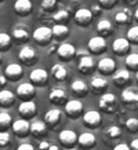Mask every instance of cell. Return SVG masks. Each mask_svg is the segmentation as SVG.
<instances>
[{"label":"cell","mask_w":138,"mask_h":150,"mask_svg":"<svg viewBox=\"0 0 138 150\" xmlns=\"http://www.w3.org/2000/svg\"><path fill=\"white\" fill-rule=\"evenodd\" d=\"M127 39H129V41L138 43V25H135V26L129 29V32H127Z\"/></svg>","instance_id":"39"},{"label":"cell","mask_w":138,"mask_h":150,"mask_svg":"<svg viewBox=\"0 0 138 150\" xmlns=\"http://www.w3.org/2000/svg\"><path fill=\"white\" fill-rule=\"evenodd\" d=\"M10 141H11V135H10L9 132L7 131L0 132V146H1V147H4V146L9 145Z\"/></svg>","instance_id":"41"},{"label":"cell","mask_w":138,"mask_h":150,"mask_svg":"<svg viewBox=\"0 0 138 150\" xmlns=\"http://www.w3.org/2000/svg\"><path fill=\"white\" fill-rule=\"evenodd\" d=\"M113 150H131V147H130V145H126V143H117L113 146Z\"/></svg>","instance_id":"43"},{"label":"cell","mask_w":138,"mask_h":150,"mask_svg":"<svg viewBox=\"0 0 138 150\" xmlns=\"http://www.w3.org/2000/svg\"><path fill=\"white\" fill-rule=\"evenodd\" d=\"M48 150H60V149H58V146H57V145H51Z\"/></svg>","instance_id":"50"},{"label":"cell","mask_w":138,"mask_h":150,"mask_svg":"<svg viewBox=\"0 0 138 150\" xmlns=\"http://www.w3.org/2000/svg\"><path fill=\"white\" fill-rule=\"evenodd\" d=\"M33 40L36 41L37 44H41V46H44L47 43H50L51 39H53V29L47 26H39L37 29H35V32H33Z\"/></svg>","instance_id":"3"},{"label":"cell","mask_w":138,"mask_h":150,"mask_svg":"<svg viewBox=\"0 0 138 150\" xmlns=\"http://www.w3.org/2000/svg\"><path fill=\"white\" fill-rule=\"evenodd\" d=\"M112 80H113V83H115L117 87L126 86V84L130 81V72L127 69H119V70H116V72L113 73Z\"/></svg>","instance_id":"23"},{"label":"cell","mask_w":138,"mask_h":150,"mask_svg":"<svg viewBox=\"0 0 138 150\" xmlns=\"http://www.w3.org/2000/svg\"><path fill=\"white\" fill-rule=\"evenodd\" d=\"M14 13L21 15V17H26L29 14L32 13V1L31 0H17L13 6Z\"/></svg>","instance_id":"15"},{"label":"cell","mask_w":138,"mask_h":150,"mask_svg":"<svg viewBox=\"0 0 138 150\" xmlns=\"http://www.w3.org/2000/svg\"><path fill=\"white\" fill-rule=\"evenodd\" d=\"M29 79H31V83L33 86H46L47 80H48V73L44 69L36 68L31 72Z\"/></svg>","instance_id":"8"},{"label":"cell","mask_w":138,"mask_h":150,"mask_svg":"<svg viewBox=\"0 0 138 150\" xmlns=\"http://www.w3.org/2000/svg\"><path fill=\"white\" fill-rule=\"evenodd\" d=\"M116 3H117V0H98V4L106 10H110Z\"/></svg>","instance_id":"42"},{"label":"cell","mask_w":138,"mask_h":150,"mask_svg":"<svg viewBox=\"0 0 138 150\" xmlns=\"http://www.w3.org/2000/svg\"><path fill=\"white\" fill-rule=\"evenodd\" d=\"M6 76L11 80H18L22 76V66L19 64H10L6 68Z\"/></svg>","instance_id":"30"},{"label":"cell","mask_w":138,"mask_h":150,"mask_svg":"<svg viewBox=\"0 0 138 150\" xmlns=\"http://www.w3.org/2000/svg\"><path fill=\"white\" fill-rule=\"evenodd\" d=\"M115 68H116V64L115 61L109 57H105V58H101L100 62H98V70L104 74H109V73L115 72Z\"/></svg>","instance_id":"25"},{"label":"cell","mask_w":138,"mask_h":150,"mask_svg":"<svg viewBox=\"0 0 138 150\" xmlns=\"http://www.w3.org/2000/svg\"><path fill=\"white\" fill-rule=\"evenodd\" d=\"M15 100V95L9 90H1L0 91V105L3 108H10Z\"/></svg>","instance_id":"31"},{"label":"cell","mask_w":138,"mask_h":150,"mask_svg":"<svg viewBox=\"0 0 138 150\" xmlns=\"http://www.w3.org/2000/svg\"><path fill=\"white\" fill-rule=\"evenodd\" d=\"M122 100L130 109H138V90L134 87L124 88L122 91Z\"/></svg>","instance_id":"2"},{"label":"cell","mask_w":138,"mask_h":150,"mask_svg":"<svg viewBox=\"0 0 138 150\" xmlns=\"http://www.w3.org/2000/svg\"><path fill=\"white\" fill-rule=\"evenodd\" d=\"M53 19L55 21V23H62V25H65V22L69 21V13L66 10H60V11H57V13L54 14Z\"/></svg>","instance_id":"35"},{"label":"cell","mask_w":138,"mask_h":150,"mask_svg":"<svg viewBox=\"0 0 138 150\" xmlns=\"http://www.w3.org/2000/svg\"><path fill=\"white\" fill-rule=\"evenodd\" d=\"M126 128H127V131L129 132H137L138 131V118L137 117H130L126 120V123H124Z\"/></svg>","instance_id":"37"},{"label":"cell","mask_w":138,"mask_h":150,"mask_svg":"<svg viewBox=\"0 0 138 150\" xmlns=\"http://www.w3.org/2000/svg\"><path fill=\"white\" fill-rule=\"evenodd\" d=\"M18 58L21 59L25 65H33L37 58V55H36L35 48H32V47H29V46H23L22 48H21V51H19Z\"/></svg>","instance_id":"16"},{"label":"cell","mask_w":138,"mask_h":150,"mask_svg":"<svg viewBox=\"0 0 138 150\" xmlns=\"http://www.w3.org/2000/svg\"><path fill=\"white\" fill-rule=\"evenodd\" d=\"M126 65L130 69H138V54L133 52V54L127 55L126 57Z\"/></svg>","instance_id":"38"},{"label":"cell","mask_w":138,"mask_h":150,"mask_svg":"<svg viewBox=\"0 0 138 150\" xmlns=\"http://www.w3.org/2000/svg\"><path fill=\"white\" fill-rule=\"evenodd\" d=\"M122 137V129L117 125H109L104 131V142H106L108 145H113L119 141V138Z\"/></svg>","instance_id":"13"},{"label":"cell","mask_w":138,"mask_h":150,"mask_svg":"<svg viewBox=\"0 0 138 150\" xmlns=\"http://www.w3.org/2000/svg\"><path fill=\"white\" fill-rule=\"evenodd\" d=\"M76 48H75L70 43H62L60 46L57 47V55H58V58L62 59V61H69V59H72L76 55Z\"/></svg>","instance_id":"9"},{"label":"cell","mask_w":138,"mask_h":150,"mask_svg":"<svg viewBox=\"0 0 138 150\" xmlns=\"http://www.w3.org/2000/svg\"><path fill=\"white\" fill-rule=\"evenodd\" d=\"M51 143L47 141H40V143H39V150H48L50 149Z\"/></svg>","instance_id":"44"},{"label":"cell","mask_w":138,"mask_h":150,"mask_svg":"<svg viewBox=\"0 0 138 150\" xmlns=\"http://www.w3.org/2000/svg\"><path fill=\"white\" fill-rule=\"evenodd\" d=\"M70 90L76 96H86L88 92V86L83 80H75L70 84Z\"/></svg>","instance_id":"29"},{"label":"cell","mask_w":138,"mask_h":150,"mask_svg":"<svg viewBox=\"0 0 138 150\" xmlns=\"http://www.w3.org/2000/svg\"><path fill=\"white\" fill-rule=\"evenodd\" d=\"M95 68V64H94V59H92L91 55H86V57H82L79 58V64H78V69L84 74H88L91 73Z\"/></svg>","instance_id":"21"},{"label":"cell","mask_w":138,"mask_h":150,"mask_svg":"<svg viewBox=\"0 0 138 150\" xmlns=\"http://www.w3.org/2000/svg\"><path fill=\"white\" fill-rule=\"evenodd\" d=\"M131 18H133V13H131V10L127 8V7L123 10H120V11H117V13L115 14V21L117 25H127V23H130Z\"/></svg>","instance_id":"28"},{"label":"cell","mask_w":138,"mask_h":150,"mask_svg":"<svg viewBox=\"0 0 138 150\" xmlns=\"http://www.w3.org/2000/svg\"><path fill=\"white\" fill-rule=\"evenodd\" d=\"M51 29H53V35L55 37H58V39H64L65 36H68V33H69L68 26L62 25V23H55Z\"/></svg>","instance_id":"33"},{"label":"cell","mask_w":138,"mask_h":150,"mask_svg":"<svg viewBox=\"0 0 138 150\" xmlns=\"http://www.w3.org/2000/svg\"><path fill=\"white\" fill-rule=\"evenodd\" d=\"M134 18H135V19H137V21H138V8H137V11L134 13Z\"/></svg>","instance_id":"51"},{"label":"cell","mask_w":138,"mask_h":150,"mask_svg":"<svg viewBox=\"0 0 138 150\" xmlns=\"http://www.w3.org/2000/svg\"><path fill=\"white\" fill-rule=\"evenodd\" d=\"M17 150H35V147L31 143H21Z\"/></svg>","instance_id":"46"},{"label":"cell","mask_w":138,"mask_h":150,"mask_svg":"<svg viewBox=\"0 0 138 150\" xmlns=\"http://www.w3.org/2000/svg\"><path fill=\"white\" fill-rule=\"evenodd\" d=\"M98 105H100V109L102 112H105V113H113L117 109V98L113 94H110V92H105L104 95H101Z\"/></svg>","instance_id":"1"},{"label":"cell","mask_w":138,"mask_h":150,"mask_svg":"<svg viewBox=\"0 0 138 150\" xmlns=\"http://www.w3.org/2000/svg\"><path fill=\"white\" fill-rule=\"evenodd\" d=\"M47 131H48V125L46 124V121L37 120V121H33L31 124V134H32L33 137L39 138V139L44 137L47 134Z\"/></svg>","instance_id":"22"},{"label":"cell","mask_w":138,"mask_h":150,"mask_svg":"<svg viewBox=\"0 0 138 150\" xmlns=\"http://www.w3.org/2000/svg\"><path fill=\"white\" fill-rule=\"evenodd\" d=\"M57 6V0H41V8L43 11H53Z\"/></svg>","instance_id":"40"},{"label":"cell","mask_w":138,"mask_h":150,"mask_svg":"<svg viewBox=\"0 0 138 150\" xmlns=\"http://www.w3.org/2000/svg\"><path fill=\"white\" fill-rule=\"evenodd\" d=\"M66 99H68V95H66L65 90H62V88H54V90H51L50 95H48V100L53 105H64L68 102Z\"/></svg>","instance_id":"18"},{"label":"cell","mask_w":138,"mask_h":150,"mask_svg":"<svg viewBox=\"0 0 138 150\" xmlns=\"http://www.w3.org/2000/svg\"><path fill=\"white\" fill-rule=\"evenodd\" d=\"M101 11H102V7L100 4H94L91 7V13H92V15L95 17V15H98V14H101Z\"/></svg>","instance_id":"45"},{"label":"cell","mask_w":138,"mask_h":150,"mask_svg":"<svg viewBox=\"0 0 138 150\" xmlns=\"http://www.w3.org/2000/svg\"><path fill=\"white\" fill-rule=\"evenodd\" d=\"M97 32H98L100 36L108 37L113 33V25L108 19H101L100 22L97 23Z\"/></svg>","instance_id":"26"},{"label":"cell","mask_w":138,"mask_h":150,"mask_svg":"<svg viewBox=\"0 0 138 150\" xmlns=\"http://www.w3.org/2000/svg\"><path fill=\"white\" fill-rule=\"evenodd\" d=\"M10 47H11V36L1 32L0 33V48L1 51H7Z\"/></svg>","instance_id":"36"},{"label":"cell","mask_w":138,"mask_h":150,"mask_svg":"<svg viewBox=\"0 0 138 150\" xmlns=\"http://www.w3.org/2000/svg\"><path fill=\"white\" fill-rule=\"evenodd\" d=\"M51 76L57 81H64L68 77V69L65 68V65H62V64H55L51 68Z\"/></svg>","instance_id":"27"},{"label":"cell","mask_w":138,"mask_h":150,"mask_svg":"<svg viewBox=\"0 0 138 150\" xmlns=\"http://www.w3.org/2000/svg\"><path fill=\"white\" fill-rule=\"evenodd\" d=\"M75 22L78 23L79 26H87L90 25L92 21V13L91 10L88 8H79L76 13H75Z\"/></svg>","instance_id":"12"},{"label":"cell","mask_w":138,"mask_h":150,"mask_svg":"<svg viewBox=\"0 0 138 150\" xmlns=\"http://www.w3.org/2000/svg\"><path fill=\"white\" fill-rule=\"evenodd\" d=\"M13 37L17 43L22 44V43H26V41L29 40V33H28V30H25V29L15 28V29L13 30Z\"/></svg>","instance_id":"32"},{"label":"cell","mask_w":138,"mask_h":150,"mask_svg":"<svg viewBox=\"0 0 138 150\" xmlns=\"http://www.w3.org/2000/svg\"><path fill=\"white\" fill-rule=\"evenodd\" d=\"M11 128H13V132L17 137H26L28 134H31V124L25 118L15 120L13 125H11Z\"/></svg>","instance_id":"11"},{"label":"cell","mask_w":138,"mask_h":150,"mask_svg":"<svg viewBox=\"0 0 138 150\" xmlns=\"http://www.w3.org/2000/svg\"><path fill=\"white\" fill-rule=\"evenodd\" d=\"M58 139L64 146H66L68 149H70L72 146H75L79 141V137L76 135V132L72 131V129H64V131L60 132L58 135Z\"/></svg>","instance_id":"10"},{"label":"cell","mask_w":138,"mask_h":150,"mask_svg":"<svg viewBox=\"0 0 138 150\" xmlns=\"http://www.w3.org/2000/svg\"><path fill=\"white\" fill-rule=\"evenodd\" d=\"M65 113L70 118H79L83 113V103L79 99L68 100L65 103Z\"/></svg>","instance_id":"4"},{"label":"cell","mask_w":138,"mask_h":150,"mask_svg":"<svg viewBox=\"0 0 138 150\" xmlns=\"http://www.w3.org/2000/svg\"><path fill=\"white\" fill-rule=\"evenodd\" d=\"M101 113L97 112V110H88L86 113L83 114V123L84 125L88 128H95L101 124Z\"/></svg>","instance_id":"7"},{"label":"cell","mask_w":138,"mask_h":150,"mask_svg":"<svg viewBox=\"0 0 138 150\" xmlns=\"http://www.w3.org/2000/svg\"><path fill=\"white\" fill-rule=\"evenodd\" d=\"M35 86H33L32 83H22V84H19L18 88H17V96H18L19 99L23 100H31L35 96Z\"/></svg>","instance_id":"6"},{"label":"cell","mask_w":138,"mask_h":150,"mask_svg":"<svg viewBox=\"0 0 138 150\" xmlns=\"http://www.w3.org/2000/svg\"><path fill=\"white\" fill-rule=\"evenodd\" d=\"M18 112L22 117H33L36 114V103L33 100H23L18 108Z\"/></svg>","instance_id":"20"},{"label":"cell","mask_w":138,"mask_h":150,"mask_svg":"<svg viewBox=\"0 0 138 150\" xmlns=\"http://www.w3.org/2000/svg\"><path fill=\"white\" fill-rule=\"evenodd\" d=\"M13 118L7 112H1L0 113V127H1V131H4L10 125H13Z\"/></svg>","instance_id":"34"},{"label":"cell","mask_w":138,"mask_h":150,"mask_svg":"<svg viewBox=\"0 0 138 150\" xmlns=\"http://www.w3.org/2000/svg\"><path fill=\"white\" fill-rule=\"evenodd\" d=\"M61 120H62V113H61L60 109H50L44 114V121L51 129L57 127L61 123Z\"/></svg>","instance_id":"17"},{"label":"cell","mask_w":138,"mask_h":150,"mask_svg":"<svg viewBox=\"0 0 138 150\" xmlns=\"http://www.w3.org/2000/svg\"><path fill=\"white\" fill-rule=\"evenodd\" d=\"M108 88V81L106 79L101 77V76H97V77H92L91 81H90V90H91L94 94H98V95H104Z\"/></svg>","instance_id":"14"},{"label":"cell","mask_w":138,"mask_h":150,"mask_svg":"<svg viewBox=\"0 0 138 150\" xmlns=\"http://www.w3.org/2000/svg\"><path fill=\"white\" fill-rule=\"evenodd\" d=\"M112 50L117 55H126L130 50V41L124 37H119L112 43Z\"/></svg>","instance_id":"19"},{"label":"cell","mask_w":138,"mask_h":150,"mask_svg":"<svg viewBox=\"0 0 138 150\" xmlns=\"http://www.w3.org/2000/svg\"><path fill=\"white\" fill-rule=\"evenodd\" d=\"M124 1H127L129 4H135V3H137L138 0H124Z\"/></svg>","instance_id":"48"},{"label":"cell","mask_w":138,"mask_h":150,"mask_svg":"<svg viewBox=\"0 0 138 150\" xmlns=\"http://www.w3.org/2000/svg\"><path fill=\"white\" fill-rule=\"evenodd\" d=\"M135 77H137V81H138V72H137V74H135Z\"/></svg>","instance_id":"53"},{"label":"cell","mask_w":138,"mask_h":150,"mask_svg":"<svg viewBox=\"0 0 138 150\" xmlns=\"http://www.w3.org/2000/svg\"><path fill=\"white\" fill-rule=\"evenodd\" d=\"M130 147H131V150H138V139H134L130 143Z\"/></svg>","instance_id":"47"},{"label":"cell","mask_w":138,"mask_h":150,"mask_svg":"<svg viewBox=\"0 0 138 150\" xmlns=\"http://www.w3.org/2000/svg\"><path fill=\"white\" fill-rule=\"evenodd\" d=\"M4 79H6L4 74H1V76H0V81H1V86H4Z\"/></svg>","instance_id":"49"},{"label":"cell","mask_w":138,"mask_h":150,"mask_svg":"<svg viewBox=\"0 0 138 150\" xmlns=\"http://www.w3.org/2000/svg\"><path fill=\"white\" fill-rule=\"evenodd\" d=\"M66 150H78V149H73V147H70V149H66Z\"/></svg>","instance_id":"52"},{"label":"cell","mask_w":138,"mask_h":150,"mask_svg":"<svg viewBox=\"0 0 138 150\" xmlns=\"http://www.w3.org/2000/svg\"><path fill=\"white\" fill-rule=\"evenodd\" d=\"M95 142H97V138L91 132H83V134L79 135L78 143L82 146L83 149H91L92 146H95Z\"/></svg>","instance_id":"24"},{"label":"cell","mask_w":138,"mask_h":150,"mask_svg":"<svg viewBox=\"0 0 138 150\" xmlns=\"http://www.w3.org/2000/svg\"><path fill=\"white\" fill-rule=\"evenodd\" d=\"M88 50L91 54H102L106 50V40L102 36H94L88 40Z\"/></svg>","instance_id":"5"}]
</instances>
